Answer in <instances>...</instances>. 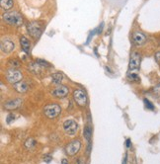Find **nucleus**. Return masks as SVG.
Here are the masks:
<instances>
[{"instance_id": "obj_1", "label": "nucleus", "mask_w": 160, "mask_h": 164, "mask_svg": "<svg viewBox=\"0 0 160 164\" xmlns=\"http://www.w3.org/2000/svg\"><path fill=\"white\" fill-rule=\"evenodd\" d=\"M3 20L9 25H13V26L19 27L23 24L22 16L20 15L16 11H10V12H6L3 14Z\"/></svg>"}, {"instance_id": "obj_2", "label": "nucleus", "mask_w": 160, "mask_h": 164, "mask_svg": "<svg viewBox=\"0 0 160 164\" xmlns=\"http://www.w3.org/2000/svg\"><path fill=\"white\" fill-rule=\"evenodd\" d=\"M60 112H61V108H60L59 104H48L44 109V114L48 119H54V118H57L60 114Z\"/></svg>"}, {"instance_id": "obj_3", "label": "nucleus", "mask_w": 160, "mask_h": 164, "mask_svg": "<svg viewBox=\"0 0 160 164\" xmlns=\"http://www.w3.org/2000/svg\"><path fill=\"white\" fill-rule=\"evenodd\" d=\"M27 31L31 37H33L34 39H38L41 37L43 29H42V26L39 22H31L30 24H28Z\"/></svg>"}, {"instance_id": "obj_4", "label": "nucleus", "mask_w": 160, "mask_h": 164, "mask_svg": "<svg viewBox=\"0 0 160 164\" xmlns=\"http://www.w3.org/2000/svg\"><path fill=\"white\" fill-rule=\"evenodd\" d=\"M22 72L17 69H9L6 72V79L8 80V82L12 83V84H15V83L19 82L22 80Z\"/></svg>"}, {"instance_id": "obj_5", "label": "nucleus", "mask_w": 160, "mask_h": 164, "mask_svg": "<svg viewBox=\"0 0 160 164\" xmlns=\"http://www.w3.org/2000/svg\"><path fill=\"white\" fill-rule=\"evenodd\" d=\"M81 147V142L79 140H74L71 142H69L65 147L66 154L69 156H74Z\"/></svg>"}, {"instance_id": "obj_6", "label": "nucleus", "mask_w": 160, "mask_h": 164, "mask_svg": "<svg viewBox=\"0 0 160 164\" xmlns=\"http://www.w3.org/2000/svg\"><path fill=\"white\" fill-rule=\"evenodd\" d=\"M63 130L69 135H74L77 133L78 125L74 120H66L63 123Z\"/></svg>"}, {"instance_id": "obj_7", "label": "nucleus", "mask_w": 160, "mask_h": 164, "mask_svg": "<svg viewBox=\"0 0 160 164\" xmlns=\"http://www.w3.org/2000/svg\"><path fill=\"white\" fill-rule=\"evenodd\" d=\"M73 98L74 101L79 106H85L87 103V95L85 92H83L81 89H75L73 91Z\"/></svg>"}, {"instance_id": "obj_8", "label": "nucleus", "mask_w": 160, "mask_h": 164, "mask_svg": "<svg viewBox=\"0 0 160 164\" xmlns=\"http://www.w3.org/2000/svg\"><path fill=\"white\" fill-rule=\"evenodd\" d=\"M0 47H1L2 52H5V54H9V52L14 50V48H15V44H14V42L12 40H10V39L8 38H5L1 41Z\"/></svg>"}, {"instance_id": "obj_9", "label": "nucleus", "mask_w": 160, "mask_h": 164, "mask_svg": "<svg viewBox=\"0 0 160 164\" xmlns=\"http://www.w3.org/2000/svg\"><path fill=\"white\" fill-rule=\"evenodd\" d=\"M68 92H69L68 87L59 84V86L55 87V88L52 90V94L54 97H57V98H63V97H66L68 95Z\"/></svg>"}, {"instance_id": "obj_10", "label": "nucleus", "mask_w": 160, "mask_h": 164, "mask_svg": "<svg viewBox=\"0 0 160 164\" xmlns=\"http://www.w3.org/2000/svg\"><path fill=\"white\" fill-rule=\"evenodd\" d=\"M140 64V55L138 52H133L129 59V70H138Z\"/></svg>"}, {"instance_id": "obj_11", "label": "nucleus", "mask_w": 160, "mask_h": 164, "mask_svg": "<svg viewBox=\"0 0 160 164\" xmlns=\"http://www.w3.org/2000/svg\"><path fill=\"white\" fill-rule=\"evenodd\" d=\"M23 100L21 98H16L13 99V100H10L8 102H6L4 104V109L8 110V111H12V110H16L22 105Z\"/></svg>"}, {"instance_id": "obj_12", "label": "nucleus", "mask_w": 160, "mask_h": 164, "mask_svg": "<svg viewBox=\"0 0 160 164\" xmlns=\"http://www.w3.org/2000/svg\"><path fill=\"white\" fill-rule=\"evenodd\" d=\"M133 40L136 46H141L146 42V36L141 32H135L133 36Z\"/></svg>"}, {"instance_id": "obj_13", "label": "nucleus", "mask_w": 160, "mask_h": 164, "mask_svg": "<svg viewBox=\"0 0 160 164\" xmlns=\"http://www.w3.org/2000/svg\"><path fill=\"white\" fill-rule=\"evenodd\" d=\"M13 87L16 92L18 93H26L29 90V85L26 81H19L15 84H13Z\"/></svg>"}, {"instance_id": "obj_14", "label": "nucleus", "mask_w": 160, "mask_h": 164, "mask_svg": "<svg viewBox=\"0 0 160 164\" xmlns=\"http://www.w3.org/2000/svg\"><path fill=\"white\" fill-rule=\"evenodd\" d=\"M20 44H21V47H22L23 50H24L25 52H29L30 50H31V43H30V41L28 40L26 37H21L20 39Z\"/></svg>"}, {"instance_id": "obj_15", "label": "nucleus", "mask_w": 160, "mask_h": 164, "mask_svg": "<svg viewBox=\"0 0 160 164\" xmlns=\"http://www.w3.org/2000/svg\"><path fill=\"white\" fill-rule=\"evenodd\" d=\"M30 69H31V71H33L34 73H36V74H40L42 72V68L45 67V66H43L42 64L39 63L38 61L36 62H33V63L30 64Z\"/></svg>"}, {"instance_id": "obj_16", "label": "nucleus", "mask_w": 160, "mask_h": 164, "mask_svg": "<svg viewBox=\"0 0 160 164\" xmlns=\"http://www.w3.org/2000/svg\"><path fill=\"white\" fill-rule=\"evenodd\" d=\"M0 5L3 10H10L14 5L13 0H1L0 1Z\"/></svg>"}, {"instance_id": "obj_17", "label": "nucleus", "mask_w": 160, "mask_h": 164, "mask_svg": "<svg viewBox=\"0 0 160 164\" xmlns=\"http://www.w3.org/2000/svg\"><path fill=\"white\" fill-rule=\"evenodd\" d=\"M36 144H37V142L36 140H34L33 137H29L28 140H26V142H25V147H26L27 149H33L35 146H36Z\"/></svg>"}, {"instance_id": "obj_18", "label": "nucleus", "mask_w": 160, "mask_h": 164, "mask_svg": "<svg viewBox=\"0 0 160 164\" xmlns=\"http://www.w3.org/2000/svg\"><path fill=\"white\" fill-rule=\"evenodd\" d=\"M52 78L53 83H55V84H60V82L63 79V74H62L61 72H55L52 74Z\"/></svg>"}, {"instance_id": "obj_19", "label": "nucleus", "mask_w": 160, "mask_h": 164, "mask_svg": "<svg viewBox=\"0 0 160 164\" xmlns=\"http://www.w3.org/2000/svg\"><path fill=\"white\" fill-rule=\"evenodd\" d=\"M20 65H21V63L17 59H11L10 61H8V66L12 69H16V68L20 67Z\"/></svg>"}, {"instance_id": "obj_20", "label": "nucleus", "mask_w": 160, "mask_h": 164, "mask_svg": "<svg viewBox=\"0 0 160 164\" xmlns=\"http://www.w3.org/2000/svg\"><path fill=\"white\" fill-rule=\"evenodd\" d=\"M83 133H84V137L89 142L90 138H91V135H92L91 129H90L89 127H86V128L84 129V131H83Z\"/></svg>"}, {"instance_id": "obj_21", "label": "nucleus", "mask_w": 160, "mask_h": 164, "mask_svg": "<svg viewBox=\"0 0 160 164\" xmlns=\"http://www.w3.org/2000/svg\"><path fill=\"white\" fill-rule=\"evenodd\" d=\"M17 118H18V116H16L15 114H9L8 117H7V123L10 124L11 122L15 121V120L17 119Z\"/></svg>"}, {"instance_id": "obj_22", "label": "nucleus", "mask_w": 160, "mask_h": 164, "mask_svg": "<svg viewBox=\"0 0 160 164\" xmlns=\"http://www.w3.org/2000/svg\"><path fill=\"white\" fill-rule=\"evenodd\" d=\"M144 104H145V106H146V108H148L149 110H154V106H153V104H152L151 102H150L149 100H147V99H144Z\"/></svg>"}, {"instance_id": "obj_23", "label": "nucleus", "mask_w": 160, "mask_h": 164, "mask_svg": "<svg viewBox=\"0 0 160 164\" xmlns=\"http://www.w3.org/2000/svg\"><path fill=\"white\" fill-rule=\"evenodd\" d=\"M153 93H154L156 96L160 97V83H159L158 85H156V86L154 87V89H153Z\"/></svg>"}, {"instance_id": "obj_24", "label": "nucleus", "mask_w": 160, "mask_h": 164, "mask_svg": "<svg viewBox=\"0 0 160 164\" xmlns=\"http://www.w3.org/2000/svg\"><path fill=\"white\" fill-rule=\"evenodd\" d=\"M154 59H155V61L157 62V63L160 64V50H158V52H155L154 54Z\"/></svg>"}, {"instance_id": "obj_25", "label": "nucleus", "mask_w": 160, "mask_h": 164, "mask_svg": "<svg viewBox=\"0 0 160 164\" xmlns=\"http://www.w3.org/2000/svg\"><path fill=\"white\" fill-rule=\"evenodd\" d=\"M61 164H69L68 163V160H67V159H65V158H63L61 160Z\"/></svg>"}, {"instance_id": "obj_26", "label": "nucleus", "mask_w": 160, "mask_h": 164, "mask_svg": "<svg viewBox=\"0 0 160 164\" xmlns=\"http://www.w3.org/2000/svg\"><path fill=\"white\" fill-rule=\"evenodd\" d=\"M126 144H127V146L129 147V146H131V140H127Z\"/></svg>"}]
</instances>
